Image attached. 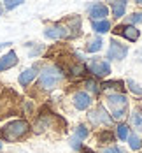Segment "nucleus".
I'll return each instance as SVG.
<instances>
[{"mask_svg":"<svg viewBox=\"0 0 142 153\" xmlns=\"http://www.w3.org/2000/svg\"><path fill=\"white\" fill-rule=\"evenodd\" d=\"M128 55V48L125 44H119L118 41H110L109 44V51H107V58L109 60H123Z\"/></svg>","mask_w":142,"mask_h":153,"instance_id":"5","label":"nucleus"},{"mask_svg":"<svg viewBox=\"0 0 142 153\" xmlns=\"http://www.w3.org/2000/svg\"><path fill=\"white\" fill-rule=\"evenodd\" d=\"M88 67H90V71L93 72L95 76L102 77V76H109L110 74V65L107 60H104V58H100V56H93L90 63H88Z\"/></svg>","mask_w":142,"mask_h":153,"instance_id":"4","label":"nucleus"},{"mask_svg":"<svg viewBox=\"0 0 142 153\" xmlns=\"http://www.w3.org/2000/svg\"><path fill=\"white\" fill-rule=\"evenodd\" d=\"M16 63H18V56H16L14 51L5 53L4 56H0V72H2V71H7V69H11V67H14Z\"/></svg>","mask_w":142,"mask_h":153,"instance_id":"10","label":"nucleus"},{"mask_svg":"<svg viewBox=\"0 0 142 153\" xmlns=\"http://www.w3.org/2000/svg\"><path fill=\"white\" fill-rule=\"evenodd\" d=\"M76 139H79V141H82V139L88 137V128L84 127V125H79L77 128H76V136H74Z\"/></svg>","mask_w":142,"mask_h":153,"instance_id":"18","label":"nucleus"},{"mask_svg":"<svg viewBox=\"0 0 142 153\" xmlns=\"http://www.w3.org/2000/svg\"><path fill=\"white\" fill-rule=\"evenodd\" d=\"M28 128H30V125L25 120H16V122L7 123L4 128H0V137L4 141L13 143V141H18V139L23 137L28 132Z\"/></svg>","mask_w":142,"mask_h":153,"instance_id":"1","label":"nucleus"},{"mask_svg":"<svg viewBox=\"0 0 142 153\" xmlns=\"http://www.w3.org/2000/svg\"><path fill=\"white\" fill-rule=\"evenodd\" d=\"M128 141H130V148H132V150H141L142 148V141H141V137H139L137 134L128 136Z\"/></svg>","mask_w":142,"mask_h":153,"instance_id":"17","label":"nucleus"},{"mask_svg":"<svg viewBox=\"0 0 142 153\" xmlns=\"http://www.w3.org/2000/svg\"><path fill=\"white\" fill-rule=\"evenodd\" d=\"M102 44H104V41H102L100 37H93V39L88 41V44H86V51H90V53H96L98 49H102Z\"/></svg>","mask_w":142,"mask_h":153,"instance_id":"15","label":"nucleus"},{"mask_svg":"<svg viewBox=\"0 0 142 153\" xmlns=\"http://www.w3.org/2000/svg\"><path fill=\"white\" fill-rule=\"evenodd\" d=\"M116 33H121L125 39L132 41V42H135V41L139 39V30H137L135 27H132V25H126V27H118V28H116Z\"/></svg>","mask_w":142,"mask_h":153,"instance_id":"9","label":"nucleus"},{"mask_svg":"<svg viewBox=\"0 0 142 153\" xmlns=\"http://www.w3.org/2000/svg\"><path fill=\"white\" fill-rule=\"evenodd\" d=\"M0 148H2V143H0Z\"/></svg>","mask_w":142,"mask_h":153,"instance_id":"29","label":"nucleus"},{"mask_svg":"<svg viewBox=\"0 0 142 153\" xmlns=\"http://www.w3.org/2000/svg\"><path fill=\"white\" fill-rule=\"evenodd\" d=\"M91 104V97L88 95V93L84 92H79L74 95V106L77 107L79 111H82V109H86V107H90Z\"/></svg>","mask_w":142,"mask_h":153,"instance_id":"11","label":"nucleus"},{"mask_svg":"<svg viewBox=\"0 0 142 153\" xmlns=\"http://www.w3.org/2000/svg\"><path fill=\"white\" fill-rule=\"evenodd\" d=\"M9 44H11V42H2V44H0V48H4V46H9Z\"/></svg>","mask_w":142,"mask_h":153,"instance_id":"27","label":"nucleus"},{"mask_svg":"<svg viewBox=\"0 0 142 153\" xmlns=\"http://www.w3.org/2000/svg\"><path fill=\"white\" fill-rule=\"evenodd\" d=\"M130 122H132V125H133L139 132H142V113L141 111H133V113L130 114Z\"/></svg>","mask_w":142,"mask_h":153,"instance_id":"16","label":"nucleus"},{"mask_svg":"<svg viewBox=\"0 0 142 153\" xmlns=\"http://www.w3.org/2000/svg\"><path fill=\"white\" fill-rule=\"evenodd\" d=\"M70 28L67 27V25H53V27H49L44 30V35H46L47 39H53V41H56V39H65V37H70Z\"/></svg>","mask_w":142,"mask_h":153,"instance_id":"7","label":"nucleus"},{"mask_svg":"<svg viewBox=\"0 0 142 153\" xmlns=\"http://www.w3.org/2000/svg\"><path fill=\"white\" fill-rule=\"evenodd\" d=\"M18 5H21L19 0H9V2H5V9H14Z\"/></svg>","mask_w":142,"mask_h":153,"instance_id":"24","label":"nucleus"},{"mask_svg":"<svg viewBox=\"0 0 142 153\" xmlns=\"http://www.w3.org/2000/svg\"><path fill=\"white\" fill-rule=\"evenodd\" d=\"M137 56H139V62L142 63V48L139 49V51H137Z\"/></svg>","mask_w":142,"mask_h":153,"instance_id":"26","label":"nucleus"},{"mask_svg":"<svg viewBox=\"0 0 142 153\" xmlns=\"http://www.w3.org/2000/svg\"><path fill=\"white\" fill-rule=\"evenodd\" d=\"M110 9L116 18H121L126 11V2H110Z\"/></svg>","mask_w":142,"mask_h":153,"instance_id":"14","label":"nucleus"},{"mask_svg":"<svg viewBox=\"0 0 142 153\" xmlns=\"http://www.w3.org/2000/svg\"><path fill=\"white\" fill-rule=\"evenodd\" d=\"M104 153H126L123 148H119V146H110V148H105Z\"/></svg>","mask_w":142,"mask_h":153,"instance_id":"22","label":"nucleus"},{"mask_svg":"<svg viewBox=\"0 0 142 153\" xmlns=\"http://www.w3.org/2000/svg\"><path fill=\"white\" fill-rule=\"evenodd\" d=\"M88 13H90L91 21H98V19H104V16H107L109 9L104 4H93V5L88 7Z\"/></svg>","mask_w":142,"mask_h":153,"instance_id":"8","label":"nucleus"},{"mask_svg":"<svg viewBox=\"0 0 142 153\" xmlns=\"http://www.w3.org/2000/svg\"><path fill=\"white\" fill-rule=\"evenodd\" d=\"M86 88H88L90 92H93V93H98V92H100V88H98V85H96L95 81H86Z\"/></svg>","mask_w":142,"mask_h":153,"instance_id":"21","label":"nucleus"},{"mask_svg":"<svg viewBox=\"0 0 142 153\" xmlns=\"http://www.w3.org/2000/svg\"><path fill=\"white\" fill-rule=\"evenodd\" d=\"M82 153H93V152H91V150H84Z\"/></svg>","mask_w":142,"mask_h":153,"instance_id":"28","label":"nucleus"},{"mask_svg":"<svg viewBox=\"0 0 142 153\" xmlns=\"http://www.w3.org/2000/svg\"><path fill=\"white\" fill-rule=\"evenodd\" d=\"M88 118H90V122L93 125H109L110 123V116L107 114V111L102 106H98V107H95L93 111H90Z\"/></svg>","mask_w":142,"mask_h":153,"instance_id":"6","label":"nucleus"},{"mask_svg":"<svg viewBox=\"0 0 142 153\" xmlns=\"http://www.w3.org/2000/svg\"><path fill=\"white\" fill-rule=\"evenodd\" d=\"M126 85H128V88H130L132 92L135 93V95H142V88L139 86V85H137V83H135V81L128 79V81H126Z\"/></svg>","mask_w":142,"mask_h":153,"instance_id":"20","label":"nucleus"},{"mask_svg":"<svg viewBox=\"0 0 142 153\" xmlns=\"http://www.w3.org/2000/svg\"><path fill=\"white\" fill-rule=\"evenodd\" d=\"M37 77V67H30V69H26V71H23L21 74H19V85L21 86H28L32 81Z\"/></svg>","mask_w":142,"mask_h":153,"instance_id":"12","label":"nucleus"},{"mask_svg":"<svg viewBox=\"0 0 142 153\" xmlns=\"http://www.w3.org/2000/svg\"><path fill=\"white\" fill-rule=\"evenodd\" d=\"M62 79H63L62 71L51 65V67H46V69L40 72L39 85H40V88H44V90H53V88H56V86L60 85Z\"/></svg>","mask_w":142,"mask_h":153,"instance_id":"3","label":"nucleus"},{"mask_svg":"<svg viewBox=\"0 0 142 153\" xmlns=\"http://www.w3.org/2000/svg\"><path fill=\"white\" fill-rule=\"evenodd\" d=\"M70 146H72L74 150H79V148H81V141L76 139V137H72V139H70Z\"/></svg>","mask_w":142,"mask_h":153,"instance_id":"25","label":"nucleus"},{"mask_svg":"<svg viewBox=\"0 0 142 153\" xmlns=\"http://www.w3.org/2000/svg\"><path fill=\"white\" fill-rule=\"evenodd\" d=\"M116 134H118V137L121 139V141H126L128 139V127L126 125H118V130H116Z\"/></svg>","mask_w":142,"mask_h":153,"instance_id":"19","label":"nucleus"},{"mask_svg":"<svg viewBox=\"0 0 142 153\" xmlns=\"http://www.w3.org/2000/svg\"><path fill=\"white\" fill-rule=\"evenodd\" d=\"M105 104L114 120H121L128 111V99L121 93H109L105 97Z\"/></svg>","mask_w":142,"mask_h":153,"instance_id":"2","label":"nucleus"},{"mask_svg":"<svg viewBox=\"0 0 142 153\" xmlns=\"http://www.w3.org/2000/svg\"><path fill=\"white\" fill-rule=\"evenodd\" d=\"M130 21L135 25V23H142V13H133L130 16Z\"/></svg>","mask_w":142,"mask_h":153,"instance_id":"23","label":"nucleus"},{"mask_svg":"<svg viewBox=\"0 0 142 153\" xmlns=\"http://www.w3.org/2000/svg\"><path fill=\"white\" fill-rule=\"evenodd\" d=\"M91 27H93V30L98 32V33H105V32H109L110 23L107 19H98V21H91Z\"/></svg>","mask_w":142,"mask_h":153,"instance_id":"13","label":"nucleus"}]
</instances>
